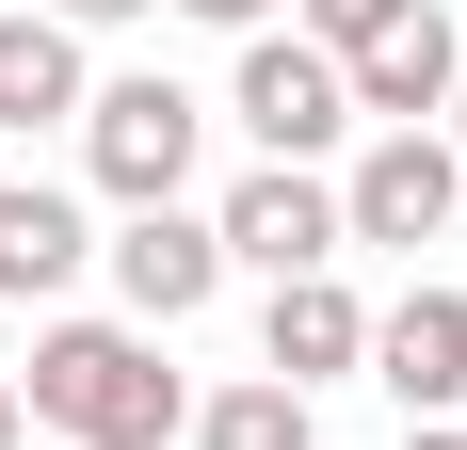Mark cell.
Returning a JSON list of instances; mask_svg holds the SVG:
<instances>
[{
  "instance_id": "cell-1",
  "label": "cell",
  "mask_w": 467,
  "mask_h": 450,
  "mask_svg": "<svg viewBox=\"0 0 467 450\" xmlns=\"http://www.w3.org/2000/svg\"><path fill=\"white\" fill-rule=\"evenodd\" d=\"M16 418L65 435V450H178V435H193V386L161 370L145 322H33V386H16Z\"/></svg>"
},
{
  "instance_id": "cell-2",
  "label": "cell",
  "mask_w": 467,
  "mask_h": 450,
  "mask_svg": "<svg viewBox=\"0 0 467 450\" xmlns=\"http://www.w3.org/2000/svg\"><path fill=\"white\" fill-rule=\"evenodd\" d=\"M193 161H210V97L193 81L130 65V81L81 97V178L113 193V210H193Z\"/></svg>"
},
{
  "instance_id": "cell-3",
  "label": "cell",
  "mask_w": 467,
  "mask_h": 450,
  "mask_svg": "<svg viewBox=\"0 0 467 450\" xmlns=\"http://www.w3.org/2000/svg\"><path fill=\"white\" fill-rule=\"evenodd\" d=\"M226 129L258 145V161H290V178H323L338 145H355V81H338V48H306V33H242V65H226Z\"/></svg>"
},
{
  "instance_id": "cell-4",
  "label": "cell",
  "mask_w": 467,
  "mask_h": 450,
  "mask_svg": "<svg viewBox=\"0 0 467 450\" xmlns=\"http://www.w3.org/2000/svg\"><path fill=\"white\" fill-rule=\"evenodd\" d=\"M210 241H226V273H258V290H290V273H338V258H355L338 178H290V161H242V178L210 193Z\"/></svg>"
},
{
  "instance_id": "cell-5",
  "label": "cell",
  "mask_w": 467,
  "mask_h": 450,
  "mask_svg": "<svg viewBox=\"0 0 467 450\" xmlns=\"http://www.w3.org/2000/svg\"><path fill=\"white\" fill-rule=\"evenodd\" d=\"M451 210H467V161H451V129H371L355 161H338V225H355V241H387V258L451 241Z\"/></svg>"
},
{
  "instance_id": "cell-6",
  "label": "cell",
  "mask_w": 467,
  "mask_h": 450,
  "mask_svg": "<svg viewBox=\"0 0 467 450\" xmlns=\"http://www.w3.org/2000/svg\"><path fill=\"white\" fill-rule=\"evenodd\" d=\"M97 273H113V306H130L145 338H178V322L226 290V241H210V210H113Z\"/></svg>"
},
{
  "instance_id": "cell-7",
  "label": "cell",
  "mask_w": 467,
  "mask_h": 450,
  "mask_svg": "<svg viewBox=\"0 0 467 450\" xmlns=\"http://www.w3.org/2000/svg\"><path fill=\"white\" fill-rule=\"evenodd\" d=\"M258 370L275 386H355L371 370V306H355V273H290V290H258Z\"/></svg>"
},
{
  "instance_id": "cell-8",
  "label": "cell",
  "mask_w": 467,
  "mask_h": 450,
  "mask_svg": "<svg viewBox=\"0 0 467 450\" xmlns=\"http://www.w3.org/2000/svg\"><path fill=\"white\" fill-rule=\"evenodd\" d=\"M338 81H355V145H371V129H435V113H451V81H467V33H451V0H420L403 33H371L355 65H338Z\"/></svg>"
},
{
  "instance_id": "cell-9",
  "label": "cell",
  "mask_w": 467,
  "mask_h": 450,
  "mask_svg": "<svg viewBox=\"0 0 467 450\" xmlns=\"http://www.w3.org/2000/svg\"><path fill=\"white\" fill-rule=\"evenodd\" d=\"M371 386L403 418H467V290H403V306H371Z\"/></svg>"
},
{
  "instance_id": "cell-10",
  "label": "cell",
  "mask_w": 467,
  "mask_h": 450,
  "mask_svg": "<svg viewBox=\"0 0 467 450\" xmlns=\"http://www.w3.org/2000/svg\"><path fill=\"white\" fill-rule=\"evenodd\" d=\"M97 273V210L65 178H0V306H48Z\"/></svg>"
},
{
  "instance_id": "cell-11",
  "label": "cell",
  "mask_w": 467,
  "mask_h": 450,
  "mask_svg": "<svg viewBox=\"0 0 467 450\" xmlns=\"http://www.w3.org/2000/svg\"><path fill=\"white\" fill-rule=\"evenodd\" d=\"M81 97H97L81 33L33 16V0H0V129H81Z\"/></svg>"
},
{
  "instance_id": "cell-12",
  "label": "cell",
  "mask_w": 467,
  "mask_h": 450,
  "mask_svg": "<svg viewBox=\"0 0 467 450\" xmlns=\"http://www.w3.org/2000/svg\"><path fill=\"white\" fill-rule=\"evenodd\" d=\"M193 450H323V403H306V386H275V370H242V386H210V403H193Z\"/></svg>"
},
{
  "instance_id": "cell-13",
  "label": "cell",
  "mask_w": 467,
  "mask_h": 450,
  "mask_svg": "<svg viewBox=\"0 0 467 450\" xmlns=\"http://www.w3.org/2000/svg\"><path fill=\"white\" fill-rule=\"evenodd\" d=\"M403 16H420V0H290V33H306V48H338V65H355L371 33H403Z\"/></svg>"
},
{
  "instance_id": "cell-14",
  "label": "cell",
  "mask_w": 467,
  "mask_h": 450,
  "mask_svg": "<svg viewBox=\"0 0 467 450\" xmlns=\"http://www.w3.org/2000/svg\"><path fill=\"white\" fill-rule=\"evenodd\" d=\"M33 16H65V33L97 48V33H130V16H161V0H33Z\"/></svg>"
},
{
  "instance_id": "cell-15",
  "label": "cell",
  "mask_w": 467,
  "mask_h": 450,
  "mask_svg": "<svg viewBox=\"0 0 467 450\" xmlns=\"http://www.w3.org/2000/svg\"><path fill=\"white\" fill-rule=\"evenodd\" d=\"M178 16H210V33H275V0H178Z\"/></svg>"
},
{
  "instance_id": "cell-16",
  "label": "cell",
  "mask_w": 467,
  "mask_h": 450,
  "mask_svg": "<svg viewBox=\"0 0 467 450\" xmlns=\"http://www.w3.org/2000/svg\"><path fill=\"white\" fill-rule=\"evenodd\" d=\"M403 450H467V418H403Z\"/></svg>"
},
{
  "instance_id": "cell-17",
  "label": "cell",
  "mask_w": 467,
  "mask_h": 450,
  "mask_svg": "<svg viewBox=\"0 0 467 450\" xmlns=\"http://www.w3.org/2000/svg\"><path fill=\"white\" fill-rule=\"evenodd\" d=\"M435 129H451V161H467V81H451V113H435Z\"/></svg>"
},
{
  "instance_id": "cell-18",
  "label": "cell",
  "mask_w": 467,
  "mask_h": 450,
  "mask_svg": "<svg viewBox=\"0 0 467 450\" xmlns=\"http://www.w3.org/2000/svg\"><path fill=\"white\" fill-rule=\"evenodd\" d=\"M16 435H33V418H16V386H0V450H16Z\"/></svg>"
}]
</instances>
